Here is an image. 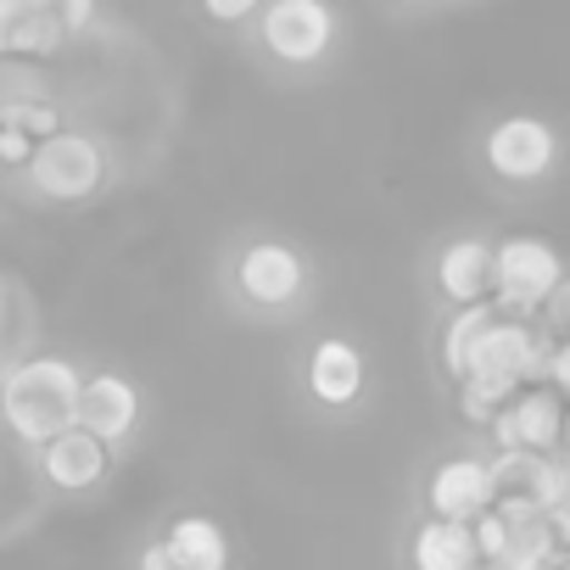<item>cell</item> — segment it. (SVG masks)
Masks as SVG:
<instances>
[{"label": "cell", "mask_w": 570, "mask_h": 570, "mask_svg": "<svg viewBox=\"0 0 570 570\" xmlns=\"http://www.w3.org/2000/svg\"><path fill=\"white\" fill-rule=\"evenodd\" d=\"M403 564H409V570H475V564H481V548H475V531H470L464 520L420 514L414 531H409Z\"/></svg>", "instance_id": "16"}, {"label": "cell", "mask_w": 570, "mask_h": 570, "mask_svg": "<svg viewBox=\"0 0 570 570\" xmlns=\"http://www.w3.org/2000/svg\"><path fill=\"white\" fill-rule=\"evenodd\" d=\"M163 542L168 553L185 564V570H229L235 548H229V531L213 520V514H174L163 525Z\"/></svg>", "instance_id": "17"}, {"label": "cell", "mask_w": 570, "mask_h": 570, "mask_svg": "<svg viewBox=\"0 0 570 570\" xmlns=\"http://www.w3.org/2000/svg\"><path fill=\"white\" fill-rule=\"evenodd\" d=\"M453 0H370V12L386 18V23H425L436 12H448Z\"/></svg>", "instance_id": "23"}, {"label": "cell", "mask_w": 570, "mask_h": 570, "mask_svg": "<svg viewBox=\"0 0 570 570\" xmlns=\"http://www.w3.org/2000/svg\"><path fill=\"white\" fill-rule=\"evenodd\" d=\"M51 492L35 470V448H23L7 425H0V548L23 542L46 514H51Z\"/></svg>", "instance_id": "12"}, {"label": "cell", "mask_w": 570, "mask_h": 570, "mask_svg": "<svg viewBox=\"0 0 570 570\" xmlns=\"http://www.w3.org/2000/svg\"><path fill=\"white\" fill-rule=\"evenodd\" d=\"M18 358H23V353H18V347H12V342H0V375H7V370H12V364H18Z\"/></svg>", "instance_id": "27"}, {"label": "cell", "mask_w": 570, "mask_h": 570, "mask_svg": "<svg viewBox=\"0 0 570 570\" xmlns=\"http://www.w3.org/2000/svg\"><path fill=\"white\" fill-rule=\"evenodd\" d=\"M470 163L498 190H537V185H548L559 174L564 140L537 112H498V118H487L470 135Z\"/></svg>", "instance_id": "6"}, {"label": "cell", "mask_w": 570, "mask_h": 570, "mask_svg": "<svg viewBox=\"0 0 570 570\" xmlns=\"http://www.w3.org/2000/svg\"><path fill=\"white\" fill-rule=\"evenodd\" d=\"M207 292L229 325L246 331H308L320 325L331 274L325 257L285 224L246 218L218 235L207 257Z\"/></svg>", "instance_id": "1"}, {"label": "cell", "mask_w": 570, "mask_h": 570, "mask_svg": "<svg viewBox=\"0 0 570 570\" xmlns=\"http://www.w3.org/2000/svg\"><path fill=\"white\" fill-rule=\"evenodd\" d=\"M79 425L90 436H101L124 464L140 453L146 431H151V392L135 370L112 364V358H85V392H79Z\"/></svg>", "instance_id": "8"}, {"label": "cell", "mask_w": 570, "mask_h": 570, "mask_svg": "<svg viewBox=\"0 0 570 570\" xmlns=\"http://www.w3.org/2000/svg\"><path fill=\"white\" fill-rule=\"evenodd\" d=\"M503 520H509V514H503ZM559 559H564V548H559L548 514L509 520V542H503V553H498L503 570H559Z\"/></svg>", "instance_id": "20"}, {"label": "cell", "mask_w": 570, "mask_h": 570, "mask_svg": "<svg viewBox=\"0 0 570 570\" xmlns=\"http://www.w3.org/2000/svg\"><path fill=\"white\" fill-rule=\"evenodd\" d=\"M35 470H40V481H46V492L57 503H85V498H101L118 481L124 459L101 436H90L85 425H73V431L51 436L46 448H35Z\"/></svg>", "instance_id": "9"}, {"label": "cell", "mask_w": 570, "mask_h": 570, "mask_svg": "<svg viewBox=\"0 0 570 570\" xmlns=\"http://www.w3.org/2000/svg\"><path fill=\"white\" fill-rule=\"evenodd\" d=\"M453 7H475V0H453Z\"/></svg>", "instance_id": "31"}, {"label": "cell", "mask_w": 570, "mask_h": 570, "mask_svg": "<svg viewBox=\"0 0 570 570\" xmlns=\"http://www.w3.org/2000/svg\"><path fill=\"white\" fill-rule=\"evenodd\" d=\"M492 481H498V503H525L537 514H553L570 492V464L553 453L492 448Z\"/></svg>", "instance_id": "13"}, {"label": "cell", "mask_w": 570, "mask_h": 570, "mask_svg": "<svg viewBox=\"0 0 570 570\" xmlns=\"http://www.w3.org/2000/svg\"><path fill=\"white\" fill-rule=\"evenodd\" d=\"M129 185V157L124 146L90 124L73 118L57 135H46L12 174H0V202L18 213H46V218H73L101 202H112Z\"/></svg>", "instance_id": "3"}, {"label": "cell", "mask_w": 570, "mask_h": 570, "mask_svg": "<svg viewBox=\"0 0 570 570\" xmlns=\"http://www.w3.org/2000/svg\"><path fill=\"white\" fill-rule=\"evenodd\" d=\"M559 459L570 464V409H564V431H559Z\"/></svg>", "instance_id": "28"}, {"label": "cell", "mask_w": 570, "mask_h": 570, "mask_svg": "<svg viewBox=\"0 0 570 570\" xmlns=\"http://www.w3.org/2000/svg\"><path fill=\"white\" fill-rule=\"evenodd\" d=\"M542 331L548 336H570V274L553 285V297L542 303Z\"/></svg>", "instance_id": "24"}, {"label": "cell", "mask_w": 570, "mask_h": 570, "mask_svg": "<svg viewBox=\"0 0 570 570\" xmlns=\"http://www.w3.org/2000/svg\"><path fill=\"white\" fill-rule=\"evenodd\" d=\"M548 525H553V537H559V548L570 553V492H564V503L548 514Z\"/></svg>", "instance_id": "26"}, {"label": "cell", "mask_w": 570, "mask_h": 570, "mask_svg": "<svg viewBox=\"0 0 570 570\" xmlns=\"http://www.w3.org/2000/svg\"><path fill=\"white\" fill-rule=\"evenodd\" d=\"M135 570H185L174 553H168V542H163V531H151L140 548H135Z\"/></svg>", "instance_id": "25"}, {"label": "cell", "mask_w": 570, "mask_h": 570, "mask_svg": "<svg viewBox=\"0 0 570 570\" xmlns=\"http://www.w3.org/2000/svg\"><path fill=\"white\" fill-rule=\"evenodd\" d=\"M40 12H46L73 46H90V35L101 29V0H40Z\"/></svg>", "instance_id": "22"}, {"label": "cell", "mask_w": 570, "mask_h": 570, "mask_svg": "<svg viewBox=\"0 0 570 570\" xmlns=\"http://www.w3.org/2000/svg\"><path fill=\"white\" fill-rule=\"evenodd\" d=\"M475 570H503V564H475Z\"/></svg>", "instance_id": "29"}, {"label": "cell", "mask_w": 570, "mask_h": 570, "mask_svg": "<svg viewBox=\"0 0 570 570\" xmlns=\"http://www.w3.org/2000/svg\"><path fill=\"white\" fill-rule=\"evenodd\" d=\"M79 392H85V353L35 347L0 375V425L23 448H46L51 436L79 425Z\"/></svg>", "instance_id": "5"}, {"label": "cell", "mask_w": 570, "mask_h": 570, "mask_svg": "<svg viewBox=\"0 0 570 570\" xmlns=\"http://www.w3.org/2000/svg\"><path fill=\"white\" fill-rule=\"evenodd\" d=\"M263 7H268V0H185V12H190L207 35H218L224 46H235V35H240Z\"/></svg>", "instance_id": "21"}, {"label": "cell", "mask_w": 570, "mask_h": 570, "mask_svg": "<svg viewBox=\"0 0 570 570\" xmlns=\"http://www.w3.org/2000/svg\"><path fill=\"white\" fill-rule=\"evenodd\" d=\"M492 448H525V453H553L564 431V397L553 386H520L492 420Z\"/></svg>", "instance_id": "14"}, {"label": "cell", "mask_w": 570, "mask_h": 570, "mask_svg": "<svg viewBox=\"0 0 570 570\" xmlns=\"http://www.w3.org/2000/svg\"><path fill=\"white\" fill-rule=\"evenodd\" d=\"M303 342L285 358V386L292 403L314 420V425H358L375 409L381 392V364L375 347L342 325H308L297 331Z\"/></svg>", "instance_id": "4"}, {"label": "cell", "mask_w": 570, "mask_h": 570, "mask_svg": "<svg viewBox=\"0 0 570 570\" xmlns=\"http://www.w3.org/2000/svg\"><path fill=\"white\" fill-rule=\"evenodd\" d=\"M492 314H498L492 303H475V308H459V314H442L436 320V375L448 386H459L470 375V353H475L481 331L492 325Z\"/></svg>", "instance_id": "18"}, {"label": "cell", "mask_w": 570, "mask_h": 570, "mask_svg": "<svg viewBox=\"0 0 570 570\" xmlns=\"http://www.w3.org/2000/svg\"><path fill=\"white\" fill-rule=\"evenodd\" d=\"M492 263H498V240L487 229H442L425 252H420V297L431 308V320L492 303Z\"/></svg>", "instance_id": "7"}, {"label": "cell", "mask_w": 570, "mask_h": 570, "mask_svg": "<svg viewBox=\"0 0 570 570\" xmlns=\"http://www.w3.org/2000/svg\"><path fill=\"white\" fill-rule=\"evenodd\" d=\"M235 57L285 96L325 90L353 62V12L342 0H268L235 35Z\"/></svg>", "instance_id": "2"}, {"label": "cell", "mask_w": 570, "mask_h": 570, "mask_svg": "<svg viewBox=\"0 0 570 570\" xmlns=\"http://www.w3.org/2000/svg\"><path fill=\"white\" fill-rule=\"evenodd\" d=\"M498 503V481H492V453H442L425 481H420V509L436 520H475Z\"/></svg>", "instance_id": "11"}, {"label": "cell", "mask_w": 570, "mask_h": 570, "mask_svg": "<svg viewBox=\"0 0 570 570\" xmlns=\"http://www.w3.org/2000/svg\"><path fill=\"white\" fill-rule=\"evenodd\" d=\"M73 40L40 12V0H0V62H57L68 57Z\"/></svg>", "instance_id": "15"}, {"label": "cell", "mask_w": 570, "mask_h": 570, "mask_svg": "<svg viewBox=\"0 0 570 570\" xmlns=\"http://www.w3.org/2000/svg\"><path fill=\"white\" fill-rule=\"evenodd\" d=\"M0 342H12L18 353L46 347V314L29 292V279L12 274L7 263H0Z\"/></svg>", "instance_id": "19"}, {"label": "cell", "mask_w": 570, "mask_h": 570, "mask_svg": "<svg viewBox=\"0 0 570 570\" xmlns=\"http://www.w3.org/2000/svg\"><path fill=\"white\" fill-rule=\"evenodd\" d=\"M559 570H570V553H564V559H559Z\"/></svg>", "instance_id": "30"}, {"label": "cell", "mask_w": 570, "mask_h": 570, "mask_svg": "<svg viewBox=\"0 0 570 570\" xmlns=\"http://www.w3.org/2000/svg\"><path fill=\"white\" fill-rule=\"evenodd\" d=\"M564 279V263L548 240L537 235H514V240H498V263H492V308L498 314H514V320H531L542 314V303L553 297V285Z\"/></svg>", "instance_id": "10"}]
</instances>
